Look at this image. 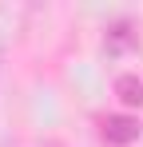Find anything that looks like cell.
Wrapping results in <instances>:
<instances>
[{
	"label": "cell",
	"instance_id": "3",
	"mask_svg": "<svg viewBox=\"0 0 143 147\" xmlns=\"http://www.w3.org/2000/svg\"><path fill=\"white\" fill-rule=\"evenodd\" d=\"M115 96H119V103H127V107H143V80L131 76V72H123L115 80Z\"/></svg>",
	"mask_w": 143,
	"mask_h": 147
},
{
	"label": "cell",
	"instance_id": "1",
	"mask_svg": "<svg viewBox=\"0 0 143 147\" xmlns=\"http://www.w3.org/2000/svg\"><path fill=\"white\" fill-rule=\"evenodd\" d=\"M99 131H103V139L111 147H127V143H135L139 139V119H131V115H107V119L99 123Z\"/></svg>",
	"mask_w": 143,
	"mask_h": 147
},
{
	"label": "cell",
	"instance_id": "4",
	"mask_svg": "<svg viewBox=\"0 0 143 147\" xmlns=\"http://www.w3.org/2000/svg\"><path fill=\"white\" fill-rule=\"evenodd\" d=\"M48 147H60V143H48Z\"/></svg>",
	"mask_w": 143,
	"mask_h": 147
},
{
	"label": "cell",
	"instance_id": "2",
	"mask_svg": "<svg viewBox=\"0 0 143 147\" xmlns=\"http://www.w3.org/2000/svg\"><path fill=\"white\" fill-rule=\"evenodd\" d=\"M131 44H135V32H131V24H127V20H115V24L107 28V36H103V48L111 52V56L127 52Z\"/></svg>",
	"mask_w": 143,
	"mask_h": 147
}]
</instances>
